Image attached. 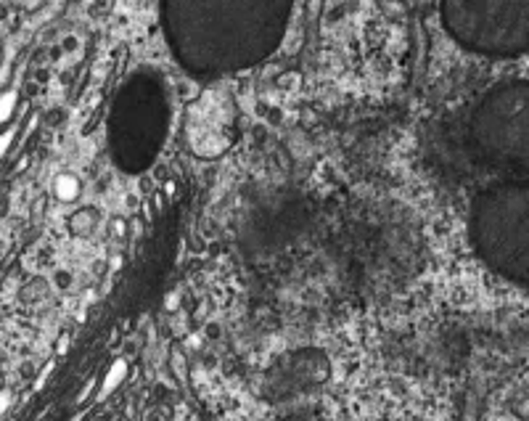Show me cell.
Returning a JSON list of instances; mask_svg holds the SVG:
<instances>
[{
  "label": "cell",
  "mask_w": 529,
  "mask_h": 421,
  "mask_svg": "<svg viewBox=\"0 0 529 421\" xmlns=\"http://www.w3.org/2000/svg\"><path fill=\"white\" fill-rule=\"evenodd\" d=\"M14 104H16V93L11 90V93H3L0 96V122L11 114V109H14Z\"/></svg>",
  "instance_id": "cell-1"
},
{
  "label": "cell",
  "mask_w": 529,
  "mask_h": 421,
  "mask_svg": "<svg viewBox=\"0 0 529 421\" xmlns=\"http://www.w3.org/2000/svg\"><path fill=\"white\" fill-rule=\"evenodd\" d=\"M122 371H125V363H119V366H117L114 371L109 373V381H106V389H104V392H109L111 387L117 384V381H119V376H122Z\"/></svg>",
  "instance_id": "cell-2"
},
{
  "label": "cell",
  "mask_w": 529,
  "mask_h": 421,
  "mask_svg": "<svg viewBox=\"0 0 529 421\" xmlns=\"http://www.w3.org/2000/svg\"><path fill=\"white\" fill-rule=\"evenodd\" d=\"M14 133H16V130L11 127V130H6V133H3V135H0V156H3V154H6V148H8V143H11V140H14Z\"/></svg>",
  "instance_id": "cell-3"
},
{
  "label": "cell",
  "mask_w": 529,
  "mask_h": 421,
  "mask_svg": "<svg viewBox=\"0 0 529 421\" xmlns=\"http://www.w3.org/2000/svg\"><path fill=\"white\" fill-rule=\"evenodd\" d=\"M8 69H11V61H6L3 64V69H0V85L6 82V77H8Z\"/></svg>",
  "instance_id": "cell-4"
}]
</instances>
